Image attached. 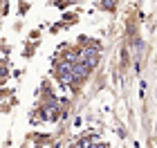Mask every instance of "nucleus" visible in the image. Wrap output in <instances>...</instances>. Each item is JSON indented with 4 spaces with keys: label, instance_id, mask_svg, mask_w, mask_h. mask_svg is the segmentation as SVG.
Masks as SVG:
<instances>
[{
    "label": "nucleus",
    "instance_id": "nucleus-1",
    "mask_svg": "<svg viewBox=\"0 0 157 148\" xmlns=\"http://www.w3.org/2000/svg\"><path fill=\"white\" fill-rule=\"evenodd\" d=\"M78 56H81V61H83V63H85V65H88V67H94L97 63H99V49H97V47L83 49V52L78 54Z\"/></svg>",
    "mask_w": 157,
    "mask_h": 148
},
{
    "label": "nucleus",
    "instance_id": "nucleus-2",
    "mask_svg": "<svg viewBox=\"0 0 157 148\" xmlns=\"http://www.w3.org/2000/svg\"><path fill=\"white\" fill-rule=\"evenodd\" d=\"M101 5L105 7V9H110V7H112V5H115V0H103V2H101Z\"/></svg>",
    "mask_w": 157,
    "mask_h": 148
}]
</instances>
